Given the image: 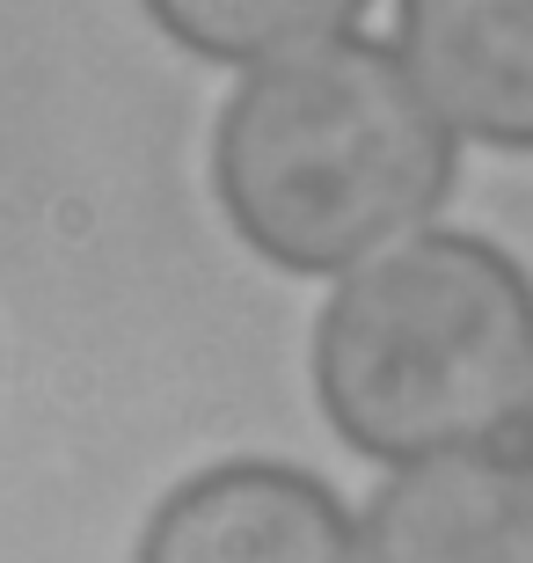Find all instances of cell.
I'll return each instance as SVG.
<instances>
[{"instance_id": "6da1fadb", "label": "cell", "mask_w": 533, "mask_h": 563, "mask_svg": "<svg viewBox=\"0 0 533 563\" xmlns=\"http://www.w3.org/2000/svg\"><path fill=\"white\" fill-rule=\"evenodd\" d=\"M460 140L395 44L329 37L248 66L212 132V190L248 250L292 278H344L453 198Z\"/></svg>"}, {"instance_id": "7a4b0ae2", "label": "cell", "mask_w": 533, "mask_h": 563, "mask_svg": "<svg viewBox=\"0 0 533 563\" xmlns=\"http://www.w3.org/2000/svg\"><path fill=\"white\" fill-rule=\"evenodd\" d=\"M314 396L366 461L482 454L533 402V278L460 228H424L336 278L314 322Z\"/></svg>"}, {"instance_id": "3957f363", "label": "cell", "mask_w": 533, "mask_h": 563, "mask_svg": "<svg viewBox=\"0 0 533 563\" xmlns=\"http://www.w3.org/2000/svg\"><path fill=\"white\" fill-rule=\"evenodd\" d=\"M132 563H358V527L292 461H220L154 505Z\"/></svg>"}, {"instance_id": "277c9868", "label": "cell", "mask_w": 533, "mask_h": 563, "mask_svg": "<svg viewBox=\"0 0 533 563\" xmlns=\"http://www.w3.org/2000/svg\"><path fill=\"white\" fill-rule=\"evenodd\" d=\"M395 59L453 140L533 154V0H395Z\"/></svg>"}, {"instance_id": "5b68a950", "label": "cell", "mask_w": 533, "mask_h": 563, "mask_svg": "<svg viewBox=\"0 0 533 563\" xmlns=\"http://www.w3.org/2000/svg\"><path fill=\"white\" fill-rule=\"evenodd\" d=\"M358 563H533V461L504 446L410 461L373 490Z\"/></svg>"}, {"instance_id": "8992f818", "label": "cell", "mask_w": 533, "mask_h": 563, "mask_svg": "<svg viewBox=\"0 0 533 563\" xmlns=\"http://www.w3.org/2000/svg\"><path fill=\"white\" fill-rule=\"evenodd\" d=\"M140 8L184 52L248 74V66L314 52L329 37H351L373 0H140Z\"/></svg>"}, {"instance_id": "52a82bcc", "label": "cell", "mask_w": 533, "mask_h": 563, "mask_svg": "<svg viewBox=\"0 0 533 563\" xmlns=\"http://www.w3.org/2000/svg\"><path fill=\"white\" fill-rule=\"evenodd\" d=\"M526 461H533V402H526Z\"/></svg>"}]
</instances>
